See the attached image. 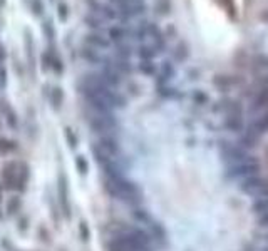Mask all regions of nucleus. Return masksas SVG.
I'll list each match as a JSON object with an SVG mask.
<instances>
[{"instance_id": "1", "label": "nucleus", "mask_w": 268, "mask_h": 251, "mask_svg": "<svg viewBox=\"0 0 268 251\" xmlns=\"http://www.w3.org/2000/svg\"><path fill=\"white\" fill-rule=\"evenodd\" d=\"M89 127L92 132L99 136H107V134H114L117 127V121L114 117V114H100L91 110V116L87 117Z\"/></svg>"}, {"instance_id": "2", "label": "nucleus", "mask_w": 268, "mask_h": 251, "mask_svg": "<svg viewBox=\"0 0 268 251\" xmlns=\"http://www.w3.org/2000/svg\"><path fill=\"white\" fill-rule=\"evenodd\" d=\"M89 10H92V14L99 16L104 20H117L121 24L129 22V17H126L124 14H121L116 7H113L111 3H104L100 0H87Z\"/></svg>"}, {"instance_id": "3", "label": "nucleus", "mask_w": 268, "mask_h": 251, "mask_svg": "<svg viewBox=\"0 0 268 251\" xmlns=\"http://www.w3.org/2000/svg\"><path fill=\"white\" fill-rule=\"evenodd\" d=\"M111 5L116 7L121 14H124L126 17H137L143 16L148 10L144 0H109Z\"/></svg>"}, {"instance_id": "4", "label": "nucleus", "mask_w": 268, "mask_h": 251, "mask_svg": "<svg viewBox=\"0 0 268 251\" xmlns=\"http://www.w3.org/2000/svg\"><path fill=\"white\" fill-rule=\"evenodd\" d=\"M18 173H20V162L7 161L0 169V179H2L3 189H17Z\"/></svg>"}, {"instance_id": "5", "label": "nucleus", "mask_w": 268, "mask_h": 251, "mask_svg": "<svg viewBox=\"0 0 268 251\" xmlns=\"http://www.w3.org/2000/svg\"><path fill=\"white\" fill-rule=\"evenodd\" d=\"M85 42H87L89 47H92V49L99 50V49H109L111 47V40L109 37H104L102 34H87L85 35Z\"/></svg>"}, {"instance_id": "6", "label": "nucleus", "mask_w": 268, "mask_h": 251, "mask_svg": "<svg viewBox=\"0 0 268 251\" xmlns=\"http://www.w3.org/2000/svg\"><path fill=\"white\" fill-rule=\"evenodd\" d=\"M131 34L133 32L124 29L122 25H113V27L109 29V40L114 44H122Z\"/></svg>"}, {"instance_id": "7", "label": "nucleus", "mask_w": 268, "mask_h": 251, "mask_svg": "<svg viewBox=\"0 0 268 251\" xmlns=\"http://www.w3.org/2000/svg\"><path fill=\"white\" fill-rule=\"evenodd\" d=\"M173 77H174V65L171 64L169 61L163 62L161 69H159V72H158V86L163 87L168 80H171Z\"/></svg>"}, {"instance_id": "8", "label": "nucleus", "mask_w": 268, "mask_h": 251, "mask_svg": "<svg viewBox=\"0 0 268 251\" xmlns=\"http://www.w3.org/2000/svg\"><path fill=\"white\" fill-rule=\"evenodd\" d=\"M81 55H83V57L87 62H91V64H100V65H104L107 62V57L100 55L99 50L92 49V47H84V49L81 50Z\"/></svg>"}, {"instance_id": "9", "label": "nucleus", "mask_w": 268, "mask_h": 251, "mask_svg": "<svg viewBox=\"0 0 268 251\" xmlns=\"http://www.w3.org/2000/svg\"><path fill=\"white\" fill-rule=\"evenodd\" d=\"M137 55L141 57V61H152L156 55H159V52L154 49L152 44H143V46L137 49Z\"/></svg>"}, {"instance_id": "10", "label": "nucleus", "mask_w": 268, "mask_h": 251, "mask_svg": "<svg viewBox=\"0 0 268 251\" xmlns=\"http://www.w3.org/2000/svg\"><path fill=\"white\" fill-rule=\"evenodd\" d=\"M84 22L87 27L94 29V31H102L104 25H106V20H104V18H100L99 16H96V14H92V12L84 17Z\"/></svg>"}, {"instance_id": "11", "label": "nucleus", "mask_w": 268, "mask_h": 251, "mask_svg": "<svg viewBox=\"0 0 268 251\" xmlns=\"http://www.w3.org/2000/svg\"><path fill=\"white\" fill-rule=\"evenodd\" d=\"M29 183V166L25 162H20V173H18L17 191H25V186Z\"/></svg>"}, {"instance_id": "12", "label": "nucleus", "mask_w": 268, "mask_h": 251, "mask_svg": "<svg viewBox=\"0 0 268 251\" xmlns=\"http://www.w3.org/2000/svg\"><path fill=\"white\" fill-rule=\"evenodd\" d=\"M114 54H116V59H124V61H129L133 55V47L129 46V44H116V50H114Z\"/></svg>"}, {"instance_id": "13", "label": "nucleus", "mask_w": 268, "mask_h": 251, "mask_svg": "<svg viewBox=\"0 0 268 251\" xmlns=\"http://www.w3.org/2000/svg\"><path fill=\"white\" fill-rule=\"evenodd\" d=\"M188 55H189V50H188V46L186 44H178V47L173 50V57H174V61L176 62H183L188 59Z\"/></svg>"}, {"instance_id": "14", "label": "nucleus", "mask_w": 268, "mask_h": 251, "mask_svg": "<svg viewBox=\"0 0 268 251\" xmlns=\"http://www.w3.org/2000/svg\"><path fill=\"white\" fill-rule=\"evenodd\" d=\"M50 102L54 106V109H61L62 102H64V92H62L61 87H55L50 94Z\"/></svg>"}, {"instance_id": "15", "label": "nucleus", "mask_w": 268, "mask_h": 251, "mask_svg": "<svg viewBox=\"0 0 268 251\" xmlns=\"http://www.w3.org/2000/svg\"><path fill=\"white\" fill-rule=\"evenodd\" d=\"M139 71L144 74V76H154L158 72V67L152 61H141L139 62Z\"/></svg>"}, {"instance_id": "16", "label": "nucleus", "mask_w": 268, "mask_h": 251, "mask_svg": "<svg viewBox=\"0 0 268 251\" xmlns=\"http://www.w3.org/2000/svg\"><path fill=\"white\" fill-rule=\"evenodd\" d=\"M59 194H61V204L66 209V215H69V206H67V186H66V178L61 176V188H59Z\"/></svg>"}, {"instance_id": "17", "label": "nucleus", "mask_w": 268, "mask_h": 251, "mask_svg": "<svg viewBox=\"0 0 268 251\" xmlns=\"http://www.w3.org/2000/svg\"><path fill=\"white\" fill-rule=\"evenodd\" d=\"M156 12L159 14V16H168V14L171 12V2L169 0H158L154 5Z\"/></svg>"}, {"instance_id": "18", "label": "nucleus", "mask_w": 268, "mask_h": 251, "mask_svg": "<svg viewBox=\"0 0 268 251\" xmlns=\"http://www.w3.org/2000/svg\"><path fill=\"white\" fill-rule=\"evenodd\" d=\"M66 136H67V141H69V146L76 147L77 146V138H76V134L72 132V129H66Z\"/></svg>"}, {"instance_id": "19", "label": "nucleus", "mask_w": 268, "mask_h": 251, "mask_svg": "<svg viewBox=\"0 0 268 251\" xmlns=\"http://www.w3.org/2000/svg\"><path fill=\"white\" fill-rule=\"evenodd\" d=\"M31 5H32V10L35 16H40V14H42L44 7H42V3H40V0H32Z\"/></svg>"}, {"instance_id": "20", "label": "nucleus", "mask_w": 268, "mask_h": 251, "mask_svg": "<svg viewBox=\"0 0 268 251\" xmlns=\"http://www.w3.org/2000/svg\"><path fill=\"white\" fill-rule=\"evenodd\" d=\"M76 164H77V168H79L81 173H85V171H87V162H85L81 156L76 159Z\"/></svg>"}, {"instance_id": "21", "label": "nucleus", "mask_w": 268, "mask_h": 251, "mask_svg": "<svg viewBox=\"0 0 268 251\" xmlns=\"http://www.w3.org/2000/svg\"><path fill=\"white\" fill-rule=\"evenodd\" d=\"M42 29H46V31H47V35H49V40H52V37H54V29H52L50 20H47L46 24L42 25Z\"/></svg>"}, {"instance_id": "22", "label": "nucleus", "mask_w": 268, "mask_h": 251, "mask_svg": "<svg viewBox=\"0 0 268 251\" xmlns=\"http://www.w3.org/2000/svg\"><path fill=\"white\" fill-rule=\"evenodd\" d=\"M59 16H61V20H66V18H67V7H66V3H61V5H59Z\"/></svg>"}, {"instance_id": "23", "label": "nucleus", "mask_w": 268, "mask_h": 251, "mask_svg": "<svg viewBox=\"0 0 268 251\" xmlns=\"http://www.w3.org/2000/svg\"><path fill=\"white\" fill-rule=\"evenodd\" d=\"M5 57H7L5 47H3V46H0V64H2V62L5 61Z\"/></svg>"}]
</instances>
